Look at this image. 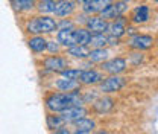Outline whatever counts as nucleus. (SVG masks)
I'll return each mask as SVG.
<instances>
[{
  "instance_id": "nucleus-31",
  "label": "nucleus",
  "mask_w": 158,
  "mask_h": 134,
  "mask_svg": "<svg viewBox=\"0 0 158 134\" xmlns=\"http://www.w3.org/2000/svg\"><path fill=\"white\" fill-rule=\"evenodd\" d=\"M76 2H79V3H82V5H87V3H90L91 0H76Z\"/></svg>"
},
{
  "instance_id": "nucleus-1",
  "label": "nucleus",
  "mask_w": 158,
  "mask_h": 134,
  "mask_svg": "<svg viewBox=\"0 0 158 134\" xmlns=\"http://www.w3.org/2000/svg\"><path fill=\"white\" fill-rule=\"evenodd\" d=\"M84 97L79 92H67V93H55L46 99V105L53 113H62L72 105H82Z\"/></svg>"
},
{
  "instance_id": "nucleus-27",
  "label": "nucleus",
  "mask_w": 158,
  "mask_h": 134,
  "mask_svg": "<svg viewBox=\"0 0 158 134\" xmlns=\"http://www.w3.org/2000/svg\"><path fill=\"white\" fill-rule=\"evenodd\" d=\"M61 75L65 78H70V79H79L81 75H82V70H79V69H65V70L61 72Z\"/></svg>"
},
{
  "instance_id": "nucleus-9",
  "label": "nucleus",
  "mask_w": 158,
  "mask_h": 134,
  "mask_svg": "<svg viewBox=\"0 0 158 134\" xmlns=\"http://www.w3.org/2000/svg\"><path fill=\"white\" fill-rule=\"evenodd\" d=\"M75 133L76 134H88L93 133L94 128H96V123L94 120L91 119H87V117H81L78 120H75Z\"/></svg>"
},
{
  "instance_id": "nucleus-30",
  "label": "nucleus",
  "mask_w": 158,
  "mask_h": 134,
  "mask_svg": "<svg viewBox=\"0 0 158 134\" xmlns=\"http://www.w3.org/2000/svg\"><path fill=\"white\" fill-rule=\"evenodd\" d=\"M58 43H55V41H47V49H49L50 52H58V47H59Z\"/></svg>"
},
{
  "instance_id": "nucleus-25",
  "label": "nucleus",
  "mask_w": 158,
  "mask_h": 134,
  "mask_svg": "<svg viewBox=\"0 0 158 134\" xmlns=\"http://www.w3.org/2000/svg\"><path fill=\"white\" fill-rule=\"evenodd\" d=\"M108 32H110L111 35H116V37L120 38V37L126 32V29H125V26L122 24V21H114V23H110Z\"/></svg>"
},
{
  "instance_id": "nucleus-16",
  "label": "nucleus",
  "mask_w": 158,
  "mask_h": 134,
  "mask_svg": "<svg viewBox=\"0 0 158 134\" xmlns=\"http://www.w3.org/2000/svg\"><path fill=\"white\" fill-rule=\"evenodd\" d=\"M75 6H73V2L70 0H59L56 3V8H55V15L58 17H67L73 12Z\"/></svg>"
},
{
  "instance_id": "nucleus-24",
  "label": "nucleus",
  "mask_w": 158,
  "mask_h": 134,
  "mask_svg": "<svg viewBox=\"0 0 158 134\" xmlns=\"http://www.w3.org/2000/svg\"><path fill=\"white\" fill-rule=\"evenodd\" d=\"M11 3L17 11H29L35 5L34 0H11Z\"/></svg>"
},
{
  "instance_id": "nucleus-26",
  "label": "nucleus",
  "mask_w": 158,
  "mask_h": 134,
  "mask_svg": "<svg viewBox=\"0 0 158 134\" xmlns=\"http://www.w3.org/2000/svg\"><path fill=\"white\" fill-rule=\"evenodd\" d=\"M37 8L40 12H55L56 3H55V0H40Z\"/></svg>"
},
{
  "instance_id": "nucleus-20",
  "label": "nucleus",
  "mask_w": 158,
  "mask_h": 134,
  "mask_svg": "<svg viewBox=\"0 0 158 134\" xmlns=\"http://www.w3.org/2000/svg\"><path fill=\"white\" fill-rule=\"evenodd\" d=\"M29 47H31V50H34V52H43V50H46L47 49V41L43 38V37H34V38H31L29 41Z\"/></svg>"
},
{
  "instance_id": "nucleus-29",
  "label": "nucleus",
  "mask_w": 158,
  "mask_h": 134,
  "mask_svg": "<svg viewBox=\"0 0 158 134\" xmlns=\"http://www.w3.org/2000/svg\"><path fill=\"white\" fill-rule=\"evenodd\" d=\"M58 28L59 29H72V28H73V23L69 21V20H62L58 24Z\"/></svg>"
},
{
  "instance_id": "nucleus-19",
  "label": "nucleus",
  "mask_w": 158,
  "mask_h": 134,
  "mask_svg": "<svg viewBox=\"0 0 158 134\" xmlns=\"http://www.w3.org/2000/svg\"><path fill=\"white\" fill-rule=\"evenodd\" d=\"M75 40H76V44H90V40H91V34H90V29H75Z\"/></svg>"
},
{
  "instance_id": "nucleus-28",
  "label": "nucleus",
  "mask_w": 158,
  "mask_h": 134,
  "mask_svg": "<svg viewBox=\"0 0 158 134\" xmlns=\"http://www.w3.org/2000/svg\"><path fill=\"white\" fill-rule=\"evenodd\" d=\"M27 31L31 34H41V28H40V21H38V17L37 19H32L29 23H27Z\"/></svg>"
},
{
  "instance_id": "nucleus-7",
  "label": "nucleus",
  "mask_w": 158,
  "mask_h": 134,
  "mask_svg": "<svg viewBox=\"0 0 158 134\" xmlns=\"http://www.w3.org/2000/svg\"><path fill=\"white\" fill-rule=\"evenodd\" d=\"M152 43H154L152 37H149V35H141V34L134 35L132 38L129 40V46H131L132 49H137V50H146V49L152 47Z\"/></svg>"
},
{
  "instance_id": "nucleus-17",
  "label": "nucleus",
  "mask_w": 158,
  "mask_h": 134,
  "mask_svg": "<svg viewBox=\"0 0 158 134\" xmlns=\"http://www.w3.org/2000/svg\"><path fill=\"white\" fill-rule=\"evenodd\" d=\"M38 21H40V28H41V34L43 32H53L55 29H58V23L55 21L53 19L50 17H38Z\"/></svg>"
},
{
  "instance_id": "nucleus-2",
  "label": "nucleus",
  "mask_w": 158,
  "mask_h": 134,
  "mask_svg": "<svg viewBox=\"0 0 158 134\" xmlns=\"http://www.w3.org/2000/svg\"><path fill=\"white\" fill-rule=\"evenodd\" d=\"M125 87V78L117 76V75H113L110 78H105L102 82H100V90L103 93H114L118 92L120 89Z\"/></svg>"
},
{
  "instance_id": "nucleus-8",
  "label": "nucleus",
  "mask_w": 158,
  "mask_h": 134,
  "mask_svg": "<svg viewBox=\"0 0 158 134\" xmlns=\"http://www.w3.org/2000/svg\"><path fill=\"white\" fill-rule=\"evenodd\" d=\"M44 67L50 72H62L67 67V61L61 57H49L44 59Z\"/></svg>"
},
{
  "instance_id": "nucleus-4",
  "label": "nucleus",
  "mask_w": 158,
  "mask_h": 134,
  "mask_svg": "<svg viewBox=\"0 0 158 134\" xmlns=\"http://www.w3.org/2000/svg\"><path fill=\"white\" fill-rule=\"evenodd\" d=\"M118 43V37L116 35H105V32H94L91 35V40H90V44L94 46V47H103L106 44H111V46H116Z\"/></svg>"
},
{
  "instance_id": "nucleus-11",
  "label": "nucleus",
  "mask_w": 158,
  "mask_h": 134,
  "mask_svg": "<svg viewBox=\"0 0 158 134\" xmlns=\"http://www.w3.org/2000/svg\"><path fill=\"white\" fill-rule=\"evenodd\" d=\"M111 3H113V0H91L90 3L84 5V11H85V12H90V14L102 12V11H105Z\"/></svg>"
},
{
  "instance_id": "nucleus-5",
  "label": "nucleus",
  "mask_w": 158,
  "mask_h": 134,
  "mask_svg": "<svg viewBox=\"0 0 158 134\" xmlns=\"http://www.w3.org/2000/svg\"><path fill=\"white\" fill-rule=\"evenodd\" d=\"M102 69H103L105 72L111 73V75H118V73L125 72V69H126V61H125L123 58H113V59H110V61H105L103 66H102Z\"/></svg>"
},
{
  "instance_id": "nucleus-22",
  "label": "nucleus",
  "mask_w": 158,
  "mask_h": 134,
  "mask_svg": "<svg viewBox=\"0 0 158 134\" xmlns=\"http://www.w3.org/2000/svg\"><path fill=\"white\" fill-rule=\"evenodd\" d=\"M88 58L93 61V63H103L106 58H108V50H105L103 47H96L90 52Z\"/></svg>"
},
{
  "instance_id": "nucleus-18",
  "label": "nucleus",
  "mask_w": 158,
  "mask_h": 134,
  "mask_svg": "<svg viewBox=\"0 0 158 134\" xmlns=\"http://www.w3.org/2000/svg\"><path fill=\"white\" fill-rule=\"evenodd\" d=\"M67 52H69V55H72V57H75V58H85L90 55V50H88V47H87L85 44L70 46V47L67 49Z\"/></svg>"
},
{
  "instance_id": "nucleus-32",
  "label": "nucleus",
  "mask_w": 158,
  "mask_h": 134,
  "mask_svg": "<svg viewBox=\"0 0 158 134\" xmlns=\"http://www.w3.org/2000/svg\"><path fill=\"white\" fill-rule=\"evenodd\" d=\"M123 2H126V3H128V2H131V0H123Z\"/></svg>"
},
{
  "instance_id": "nucleus-3",
  "label": "nucleus",
  "mask_w": 158,
  "mask_h": 134,
  "mask_svg": "<svg viewBox=\"0 0 158 134\" xmlns=\"http://www.w3.org/2000/svg\"><path fill=\"white\" fill-rule=\"evenodd\" d=\"M126 2H123V0H120V2H116V3H111L105 11H102L100 12V15H102V19L105 20H110V19H120L122 17V14L126 11Z\"/></svg>"
},
{
  "instance_id": "nucleus-34",
  "label": "nucleus",
  "mask_w": 158,
  "mask_h": 134,
  "mask_svg": "<svg viewBox=\"0 0 158 134\" xmlns=\"http://www.w3.org/2000/svg\"><path fill=\"white\" fill-rule=\"evenodd\" d=\"M55 2H59V0H55Z\"/></svg>"
},
{
  "instance_id": "nucleus-23",
  "label": "nucleus",
  "mask_w": 158,
  "mask_h": 134,
  "mask_svg": "<svg viewBox=\"0 0 158 134\" xmlns=\"http://www.w3.org/2000/svg\"><path fill=\"white\" fill-rule=\"evenodd\" d=\"M65 123V119L61 116H55V115H50L47 116V127L50 130H58V128H62V125Z\"/></svg>"
},
{
  "instance_id": "nucleus-33",
  "label": "nucleus",
  "mask_w": 158,
  "mask_h": 134,
  "mask_svg": "<svg viewBox=\"0 0 158 134\" xmlns=\"http://www.w3.org/2000/svg\"><path fill=\"white\" fill-rule=\"evenodd\" d=\"M152 2H157V3H158V0H152Z\"/></svg>"
},
{
  "instance_id": "nucleus-10",
  "label": "nucleus",
  "mask_w": 158,
  "mask_h": 134,
  "mask_svg": "<svg viewBox=\"0 0 158 134\" xmlns=\"http://www.w3.org/2000/svg\"><path fill=\"white\" fill-rule=\"evenodd\" d=\"M108 26L110 23H106V20L102 17H90L87 20V28L91 32H108Z\"/></svg>"
},
{
  "instance_id": "nucleus-13",
  "label": "nucleus",
  "mask_w": 158,
  "mask_h": 134,
  "mask_svg": "<svg viewBox=\"0 0 158 134\" xmlns=\"http://www.w3.org/2000/svg\"><path fill=\"white\" fill-rule=\"evenodd\" d=\"M102 75L96 72V70H82V75L79 78V81L85 85H91V84H98L102 82Z\"/></svg>"
},
{
  "instance_id": "nucleus-6",
  "label": "nucleus",
  "mask_w": 158,
  "mask_h": 134,
  "mask_svg": "<svg viewBox=\"0 0 158 134\" xmlns=\"http://www.w3.org/2000/svg\"><path fill=\"white\" fill-rule=\"evenodd\" d=\"M61 115L65 119V122H75V120H78L81 117H85L87 116V110L82 105H72L67 110H64Z\"/></svg>"
},
{
  "instance_id": "nucleus-14",
  "label": "nucleus",
  "mask_w": 158,
  "mask_h": 134,
  "mask_svg": "<svg viewBox=\"0 0 158 134\" xmlns=\"http://www.w3.org/2000/svg\"><path fill=\"white\" fill-rule=\"evenodd\" d=\"M58 41L61 44H64L65 47L75 46V44H76V40H75V29H59Z\"/></svg>"
},
{
  "instance_id": "nucleus-12",
  "label": "nucleus",
  "mask_w": 158,
  "mask_h": 134,
  "mask_svg": "<svg viewBox=\"0 0 158 134\" xmlns=\"http://www.w3.org/2000/svg\"><path fill=\"white\" fill-rule=\"evenodd\" d=\"M113 107H114V101L111 97H100V99H96L93 102V110L96 113H100V115L110 113L113 110Z\"/></svg>"
},
{
  "instance_id": "nucleus-21",
  "label": "nucleus",
  "mask_w": 158,
  "mask_h": 134,
  "mask_svg": "<svg viewBox=\"0 0 158 134\" xmlns=\"http://www.w3.org/2000/svg\"><path fill=\"white\" fill-rule=\"evenodd\" d=\"M132 20L135 23H144V21H148L149 20V8L144 6V5L138 6L137 9L134 11V14H132Z\"/></svg>"
},
{
  "instance_id": "nucleus-15",
  "label": "nucleus",
  "mask_w": 158,
  "mask_h": 134,
  "mask_svg": "<svg viewBox=\"0 0 158 134\" xmlns=\"http://www.w3.org/2000/svg\"><path fill=\"white\" fill-rule=\"evenodd\" d=\"M56 87L61 92H75V90H79V82L78 79H70V78L62 76L56 81Z\"/></svg>"
}]
</instances>
